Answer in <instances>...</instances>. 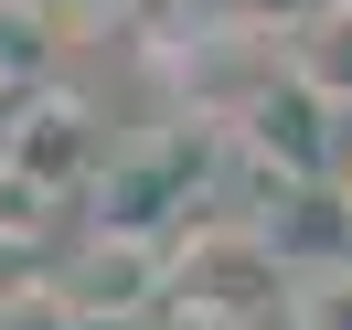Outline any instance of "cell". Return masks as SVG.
I'll use <instances>...</instances> for the list:
<instances>
[{"label":"cell","mask_w":352,"mask_h":330,"mask_svg":"<svg viewBox=\"0 0 352 330\" xmlns=\"http://www.w3.org/2000/svg\"><path fill=\"white\" fill-rule=\"evenodd\" d=\"M288 330H352V256H342V266H320V277H299Z\"/></svg>","instance_id":"cell-10"},{"label":"cell","mask_w":352,"mask_h":330,"mask_svg":"<svg viewBox=\"0 0 352 330\" xmlns=\"http://www.w3.org/2000/svg\"><path fill=\"white\" fill-rule=\"evenodd\" d=\"M331 192H342V213H352V150H342V171H331Z\"/></svg>","instance_id":"cell-13"},{"label":"cell","mask_w":352,"mask_h":330,"mask_svg":"<svg viewBox=\"0 0 352 330\" xmlns=\"http://www.w3.org/2000/svg\"><path fill=\"white\" fill-rule=\"evenodd\" d=\"M150 75L182 96V117H192V128L235 139L245 117L288 86V43H278V32H245V22H224V11H214V22L171 32V43L150 54Z\"/></svg>","instance_id":"cell-2"},{"label":"cell","mask_w":352,"mask_h":330,"mask_svg":"<svg viewBox=\"0 0 352 330\" xmlns=\"http://www.w3.org/2000/svg\"><path fill=\"white\" fill-rule=\"evenodd\" d=\"M54 22H65V32H107V43L160 54L171 32H192V0H65Z\"/></svg>","instance_id":"cell-6"},{"label":"cell","mask_w":352,"mask_h":330,"mask_svg":"<svg viewBox=\"0 0 352 330\" xmlns=\"http://www.w3.org/2000/svg\"><path fill=\"white\" fill-rule=\"evenodd\" d=\"M0 160L32 181L43 202H65V192H96V107L75 86H43V96H22L11 107V128H0Z\"/></svg>","instance_id":"cell-3"},{"label":"cell","mask_w":352,"mask_h":330,"mask_svg":"<svg viewBox=\"0 0 352 330\" xmlns=\"http://www.w3.org/2000/svg\"><path fill=\"white\" fill-rule=\"evenodd\" d=\"M288 75H299L320 107H352V0L331 11V22H309L299 43H288Z\"/></svg>","instance_id":"cell-8"},{"label":"cell","mask_w":352,"mask_h":330,"mask_svg":"<svg viewBox=\"0 0 352 330\" xmlns=\"http://www.w3.org/2000/svg\"><path fill=\"white\" fill-rule=\"evenodd\" d=\"M0 330H86V309L54 277H22V287H0Z\"/></svg>","instance_id":"cell-9"},{"label":"cell","mask_w":352,"mask_h":330,"mask_svg":"<svg viewBox=\"0 0 352 330\" xmlns=\"http://www.w3.org/2000/svg\"><path fill=\"white\" fill-rule=\"evenodd\" d=\"M299 298V277H288V256L256 235V224L235 213H203L192 235H171V330H256L267 309Z\"/></svg>","instance_id":"cell-1"},{"label":"cell","mask_w":352,"mask_h":330,"mask_svg":"<svg viewBox=\"0 0 352 330\" xmlns=\"http://www.w3.org/2000/svg\"><path fill=\"white\" fill-rule=\"evenodd\" d=\"M43 224H54V202L32 192V181L11 171V160H0V245H32V235H43Z\"/></svg>","instance_id":"cell-12"},{"label":"cell","mask_w":352,"mask_h":330,"mask_svg":"<svg viewBox=\"0 0 352 330\" xmlns=\"http://www.w3.org/2000/svg\"><path fill=\"white\" fill-rule=\"evenodd\" d=\"M331 117H342V107H320V96L288 75V86L235 128V150L267 160V171H288V181H331V171H342V160H331Z\"/></svg>","instance_id":"cell-5"},{"label":"cell","mask_w":352,"mask_h":330,"mask_svg":"<svg viewBox=\"0 0 352 330\" xmlns=\"http://www.w3.org/2000/svg\"><path fill=\"white\" fill-rule=\"evenodd\" d=\"M342 0H224V22H245V32H278V43H299L309 22H331Z\"/></svg>","instance_id":"cell-11"},{"label":"cell","mask_w":352,"mask_h":330,"mask_svg":"<svg viewBox=\"0 0 352 330\" xmlns=\"http://www.w3.org/2000/svg\"><path fill=\"white\" fill-rule=\"evenodd\" d=\"M32 11H65V0H32Z\"/></svg>","instance_id":"cell-14"},{"label":"cell","mask_w":352,"mask_h":330,"mask_svg":"<svg viewBox=\"0 0 352 330\" xmlns=\"http://www.w3.org/2000/svg\"><path fill=\"white\" fill-rule=\"evenodd\" d=\"M65 287L75 309H86V330L96 320H139V309H160L171 298V245H139V235H86L65 256Z\"/></svg>","instance_id":"cell-4"},{"label":"cell","mask_w":352,"mask_h":330,"mask_svg":"<svg viewBox=\"0 0 352 330\" xmlns=\"http://www.w3.org/2000/svg\"><path fill=\"white\" fill-rule=\"evenodd\" d=\"M65 54V22L32 0H0V96H43V64Z\"/></svg>","instance_id":"cell-7"}]
</instances>
